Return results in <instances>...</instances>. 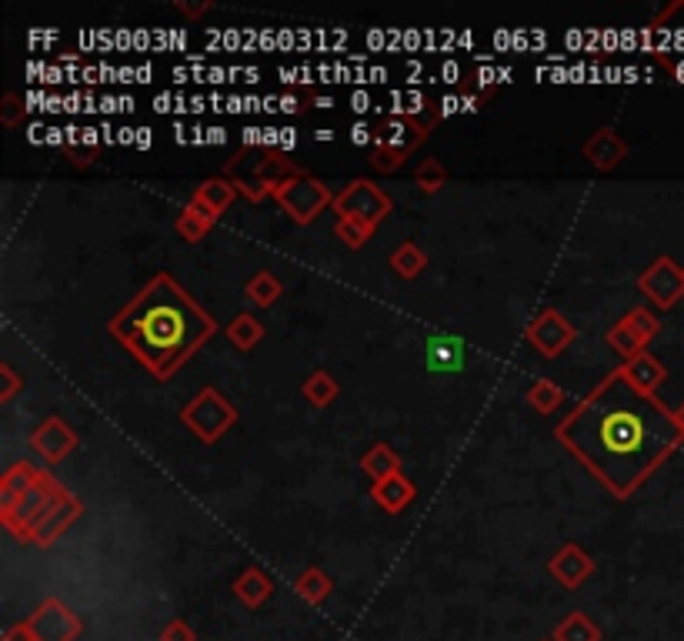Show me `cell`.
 Segmentation results:
<instances>
[{"label":"cell","instance_id":"cell-1","mask_svg":"<svg viewBox=\"0 0 684 641\" xmlns=\"http://www.w3.org/2000/svg\"><path fill=\"white\" fill-rule=\"evenodd\" d=\"M555 438L615 498H631L684 444L674 407L637 391L618 368L574 404Z\"/></svg>","mask_w":684,"mask_h":641},{"label":"cell","instance_id":"cell-2","mask_svg":"<svg viewBox=\"0 0 684 641\" xmlns=\"http://www.w3.org/2000/svg\"><path fill=\"white\" fill-rule=\"evenodd\" d=\"M107 331L157 381H170L217 335V320L161 271L114 317Z\"/></svg>","mask_w":684,"mask_h":641},{"label":"cell","instance_id":"cell-3","mask_svg":"<svg viewBox=\"0 0 684 641\" xmlns=\"http://www.w3.org/2000/svg\"><path fill=\"white\" fill-rule=\"evenodd\" d=\"M67 494L71 491L51 472H40V478L30 485V491H24L14 505L0 508V525H4L17 541H30L34 528L48 518Z\"/></svg>","mask_w":684,"mask_h":641},{"label":"cell","instance_id":"cell-4","mask_svg":"<svg viewBox=\"0 0 684 641\" xmlns=\"http://www.w3.org/2000/svg\"><path fill=\"white\" fill-rule=\"evenodd\" d=\"M642 48L651 54L677 84H684V0L668 4L645 30Z\"/></svg>","mask_w":684,"mask_h":641},{"label":"cell","instance_id":"cell-5","mask_svg":"<svg viewBox=\"0 0 684 641\" xmlns=\"http://www.w3.org/2000/svg\"><path fill=\"white\" fill-rule=\"evenodd\" d=\"M391 208H394V201L388 198V191L378 188L375 180H368V177H354L347 188H341L334 194V204H331V211L338 214V221L357 224L368 235L378 231L381 221L391 214Z\"/></svg>","mask_w":684,"mask_h":641},{"label":"cell","instance_id":"cell-6","mask_svg":"<svg viewBox=\"0 0 684 641\" xmlns=\"http://www.w3.org/2000/svg\"><path fill=\"white\" fill-rule=\"evenodd\" d=\"M431 134V124H425L421 117H391L378 127L375 137V151H371V164L381 174H394L401 171V164L418 151V144Z\"/></svg>","mask_w":684,"mask_h":641},{"label":"cell","instance_id":"cell-7","mask_svg":"<svg viewBox=\"0 0 684 641\" xmlns=\"http://www.w3.org/2000/svg\"><path fill=\"white\" fill-rule=\"evenodd\" d=\"M180 422L188 425V431L198 441L214 444V441H220L227 431L238 425V407L227 401L217 388H201L185 404V411H180Z\"/></svg>","mask_w":684,"mask_h":641},{"label":"cell","instance_id":"cell-8","mask_svg":"<svg viewBox=\"0 0 684 641\" xmlns=\"http://www.w3.org/2000/svg\"><path fill=\"white\" fill-rule=\"evenodd\" d=\"M274 201H278V208L297 227H307L317 214L334 204V194H331V188L325 185V180H317L311 174H301V177L284 180V185L274 191Z\"/></svg>","mask_w":684,"mask_h":641},{"label":"cell","instance_id":"cell-9","mask_svg":"<svg viewBox=\"0 0 684 641\" xmlns=\"http://www.w3.org/2000/svg\"><path fill=\"white\" fill-rule=\"evenodd\" d=\"M524 338H528V344H531L537 354H544V357H561V354L574 344L578 328L571 325V320H568L561 311H555V307H541V311L528 320Z\"/></svg>","mask_w":684,"mask_h":641},{"label":"cell","instance_id":"cell-10","mask_svg":"<svg viewBox=\"0 0 684 641\" xmlns=\"http://www.w3.org/2000/svg\"><path fill=\"white\" fill-rule=\"evenodd\" d=\"M637 291H642L655 307L671 311L684 298V267L668 254L655 257L642 271V278H637Z\"/></svg>","mask_w":684,"mask_h":641},{"label":"cell","instance_id":"cell-11","mask_svg":"<svg viewBox=\"0 0 684 641\" xmlns=\"http://www.w3.org/2000/svg\"><path fill=\"white\" fill-rule=\"evenodd\" d=\"M27 625H30L37 641H77L80 631H84V621L61 599L40 602L37 612L27 618Z\"/></svg>","mask_w":684,"mask_h":641},{"label":"cell","instance_id":"cell-12","mask_svg":"<svg viewBox=\"0 0 684 641\" xmlns=\"http://www.w3.org/2000/svg\"><path fill=\"white\" fill-rule=\"evenodd\" d=\"M30 448H34L48 465H61L64 457L77 448V431H74L61 415H51V418H43V422H40V428H34Z\"/></svg>","mask_w":684,"mask_h":641},{"label":"cell","instance_id":"cell-13","mask_svg":"<svg viewBox=\"0 0 684 641\" xmlns=\"http://www.w3.org/2000/svg\"><path fill=\"white\" fill-rule=\"evenodd\" d=\"M547 575H552L561 588L574 591L581 588L591 575H595V562H591V555L584 552L581 544L568 541L561 552L552 555V562H547Z\"/></svg>","mask_w":684,"mask_h":641},{"label":"cell","instance_id":"cell-14","mask_svg":"<svg viewBox=\"0 0 684 641\" xmlns=\"http://www.w3.org/2000/svg\"><path fill=\"white\" fill-rule=\"evenodd\" d=\"M628 141L615 130V127H598L595 134L587 137L581 154L587 158L591 167H598V171H615L624 158H628Z\"/></svg>","mask_w":684,"mask_h":641},{"label":"cell","instance_id":"cell-15","mask_svg":"<svg viewBox=\"0 0 684 641\" xmlns=\"http://www.w3.org/2000/svg\"><path fill=\"white\" fill-rule=\"evenodd\" d=\"M84 515V501L80 498H74V494H67L64 501H61V505L48 515V518H43L37 528H34V535H30V541L34 544H40V548H48V544H54L77 518Z\"/></svg>","mask_w":684,"mask_h":641},{"label":"cell","instance_id":"cell-16","mask_svg":"<svg viewBox=\"0 0 684 641\" xmlns=\"http://www.w3.org/2000/svg\"><path fill=\"white\" fill-rule=\"evenodd\" d=\"M618 372H621L637 391H645V394H658V388H661L664 378H668V368H664V364H661L651 351H642L637 357L624 361Z\"/></svg>","mask_w":684,"mask_h":641},{"label":"cell","instance_id":"cell-17","mask_svg":"<svg viewBox=\"0 0 684 641\" xmlns=\"http://www.w3.org/2000/svg\"><path fill=\"white\" fill-rule=\"evenodd\" d=\"M371 498L378 501V508H384L388 515H401L404 508H410V501L418 498V485L410 478H404V472H401L388 481L371 485Z\"/></svg>","mask_w":684,"mask_h":641},{"label":"cell","instance_id":"cell-18","mask_svg":"<svg viewBox=\"0 0 684 641\" xmlns=\"http://www.w3.org/2000/svg\"><path fill=\"white\" fill-rule=\"evenodd\" d=\"M235 198H238L235 180H227V177H207L204 185L194 191L191 204H194V208H201L207 217H214V221H217L227 208L235 204Z\"/></svg>","mask_w":684,"mask_h":641},{"label":"cell","instance_id":"cell-19","mask_svg":"<svg viewBox=\"0 0 684 641\" xmlns=\"http://www.w3.org/2000/svg\"><path fill=\"white\" fill-rule=\"evenodd\" d=\"M360 472L368 475L375 485L378 481H388V478L401 475V454L391 444L378 441V444H371L368 451L360 454Z\"/></svg>","mask_w":684,"mask_h":641},{"label":"cell","instance_id":"cell-20","mask_svg":"<svg viewBox=\"0 0 684 641\" xmlns=\"http://www.w3.org/2000/svg\"><path fill=\"white\" fill-rule=\"evenodd\" d=\"M425 357L434 372H454V368H461V361H465V341L454 335H434V338H428Z\"/></svg>","mask_w":684,"mask_h":641},{"label":"cell","instance_id":"cell-21","mask_svg":"<svg viewBox=\"0 0 684 641\" xmlns=\"http://www.w3.org/2000/svg\"><path fill=\"white\" fill-rule=\"evenodd\" d=\"M40 478V468L30 465V462H14L4 475H0V508L14 505V501L30 491V485Z\"/></svg>","mask_w":684,"mask_h":641},{"label":"cell","instance_id":"cell-22","mask_svg":"<svg viewBox=\"0 0 684 641\" xmlns=\"http://www.w3.org/2000/svg\"><path fill=\"white\" fill-rule=\"evenodd\" d=\"M235 594L238 602L248 605V608H261L270 594H274V581L261 571V568H244L235 581Z\"/></svg>","mask_w":684,"mask_h":641},{"label":"cell","instance_id":"cell-23","mask_svg":"<svg viewBox=\"0 0 684 641\" xmlns=\"http://www.w3.org/2000/svg\"><path fill=\"white\" fill-rule=\"evenodd\" d=\"M294 591L301 594V599L307 605H325L331 599V591H334V581L317 568V565H307L297 578H294Z\"/></svg>","mask_w":684,"mask_h":641},{"label":"cell","instance_id":"cell-24","mask_svg":"<svg viewBox=\"0 0 684 641\" xmlns=\"http://www.w3.org/2000/svg\"><path fill=\"white\" fill-rule=\"evenodd\" d=\"M254 180H264V185H270L274 191H278L284 180H291V177H301V174H307L304 167H297L294 161H284L281 154H267V158H261V161H254Z\"/></svg>","mask_w":684,"mask_h":641},{"label":"cell","instance_id":"cell-25","mask_svg":"<svg viewBox=\"0 0 684 641\" xmlns=\"http://www.w3.org/2000/svg\"><path fill=\"white\" fill-rule=\"evenodd\" d=\"M301 394L314 404V407H331L341 394V385L331 372H311L307 381L301 385Z\"/></svg>","mask_w":684,"mask_h":641},{"label":"cell","instance_id":"cell-26","mask_svg":"<svg viewBox=\"0 0 684 641\" xmlns=\"http://www.w3.org/2000/svg\"><path fill=\"white\" fill-rule=\"evenodd\" d=\"M391 267H394V274H397L401 281H415L418 274L428 267V254H425L421 244L407 241V244H401V248L391 254Z\"/></svg>","mask_w":684,"mask_h":641},{"label":"cell","instance_id":"cell-27","mask_svg":"<svg viewBox=\"0 0 684 641\" xmlns=\"http://www.w3.org/2000/svg\"><path fill=\"white\" fill-rule=\"evenodd\" d=\"M227 338H231V344L241 351H254L264 338V325L254 314H238L227 320Z\"/></svg>","mask_w":684,"mask_h":641},{"label":"cell","instance_id":"cell-28","mask_svg":"<svg viewBox=\"0 0 684 641\" xmlns=\"http://www.w3.org/2000/svg\"><path fill=\"white\" fill-rule=\"evenodd\" d=\"M244 294L254 307H270V304H278V298L284 294V285L274 278L270 271H257L254 278L244 285Z\"/></svg>","mask_w":684,"mask_h":641},{"label":"cell","instance_id":"cell-29","mask_svg":"<svg viewBox=\"0 0 684 641\" xmlns=\"http://www.w3.org/2000/svg\"><path fill=\"white\" fill-rule=\"evenodd\" d=\"M214 227V217H207L201 208H194V204H188L185 211L177 214V221H174V231L185 238L188 244H198V241H204V235Z\"/></svg>","mask_w":684,"mask_h":641},{"label":"cell","instance_id":"cell-30","mask_svg":"<svg viewBox=\"0 0 684 641\" xmlns=\"http://www.w3.org/2000/svg\"><path fill=\"white\" fill-rule=\"evenodd\" d=\"M555 641H601V628L591 621L584 612H571L558 628H555Z\"/></svg>","mask_w":684,"mask_h":641},{"label":"cell","instance_id":"cell-31","mask_svg":"<svg viewBox=\"0 0 684 641\" xmlns=\"http://www.w3.org/2000/svg\"><path fill=\"white\" fill-rule=\"evenodd\" d=\"M565 401V391L561 385H555L552 378H537L531 388H528V404L537 411V415H552V411H558Z\"/></svg>","mask_w":684,"mask_h":641},{"label":"cell","instance_id":"cell-32","mask_svg":"<svg viewBox=\"0 0 684 641\" xmlns=\"http://www.w3.org/2000/svg\"><path fill=\"white\" fill-rule=\"evenodd\" d=\"M624 325L637 335V341H642L645 348L658 338V331H661V320H658V314L655 311H648V307H631L624 317Z\"/></svg>","mask_w":684,"mask_h":641},{"label":"cell","instance_id":"cell-33","mask_svg":"<svg viewBox=\"0 0 684 641\" xmlns=\"http://www.w3.org/2000/svg\"><path fill=\"white\" fill-rule=\"evenodd\" d=\"M415 185H418L421 194H438V191L447 185V171H444V164H441L438 158L421 161L418 171H415Z\"/></svg>","mask_w":684,"mask_h":641},{"label":"cell","instance_id":"cell-34","mask_svg":"<svg viewBox=\"0 0 684 641\" xmlns=\"http://www.w3.org/2000/svg\"><path fill=\"white\" fill-rule=\"evenodd\" d=\"M605 341H608V348H611V351H618L624 361H631V357H637L642 351H648L642 341H637V335L624 325V320H618V325L605 335Z\"/></svg>","mask_w":684,"mask_h":641},{"label":"cell","instance_id":"cell-35","mask_svg":"<svg viewBox=\"0 0 684 641\" xmlns=\"http://www.w3.org/2000/svg\"><path fill=\"white\" fill-rule=\"evenodd\" d=\"M27 117V108L17 95H4V101H0V124L4 127H21V121Z\"/></svg>","mask_w":684,"mask_h":641},{"label":"cell","instance_id":"cell-36","mask_svg":"<svg viewBox=\"0 0 684 641\" xmlns=\"http://www.w3.org/2000/svg\"><path fill=\"white\" fill-rule=\"evenodd\" d=\"M24 388V378L11 368V364L4 361L0 364V404H8V401H14V394Z\"/></svg>","mask_w":684,"mask_h":641},{"label":"cell","instance_id":"cell-37","mask_svg":"<svg viewBox=\"0 0 684 641\" xmlns=\"http://www.w3.org/2000/svg\"><path fill=\"white\" fill-rule=\"evenodd\" d=\"M235 188H238V194H244L248 201H254V204H261L264 198H274V188L270 185H264V180H244V177H235Z\"/></svg>","mask_w":684,"mask_h":641},{"label":"cell","instance_id":"cell-38","mask_svg":"<svg viewBox=\"0 0 684 641\" xmlns=\"http://www.w3.org/2000/svg\"><path fill=\"white\" fill-rule=\"evenodd\" d=\"M161 641H198V634H194V628L185 618H170L161 628Z\"/></svg>","mask_w":684,"mask_h":641},{"label":"cell","instance_id":"cell-39","mask_svg":"<svg viewBox=\"0 0 684 641\" xmlns=\"http://www.w3.org/2000/svg\"><path fill=\"white\" fill-rule=\"evenodd\" d=\"M67 158H71L74 167H90V164H94V158H98V148H87V144L67 148Z\"/></svg>","mask_w":684,"mask_h":641},{"label":"cell","instance_id":"cell-40","mask_svg":"<svg viewBox=\"0 0 684 641\" xmlns=\"http://www.w3.org/2000/svg\"><path fill=\"white\" fill-rule=\"evenodd\" d=\"M4 641H37V638H34V631H30V625H27V621H17V625H11V628H8Z\"/></svg>","mask_w":684,"mask_h":641},{"label":"cell","instance_id":"cell-41","mask_svg":"<svg viewBox=\"0 0 684 641\" xmlns=\"http://www.w3.org/2000/svg\"><path fill=\"white\" fill-rule=\"evenodd\" d=\"M458 111H465V108H461V95H447V98L441 101V111H438V114L447 117V114H458Z\"/></svg>","mask_w":684,"mask_h":641},{"label":"cell","instance_id":"cell-42","mask_svg":"<svg viewBox=\"0 0 684 641\" xmlns=\"http://www.w3.org/2000/svg\"><path fill=\"white\" fill-rule=\"evenodd\" d=\"M351 141H354V144H368V141H371V127H368V124H354Z\"/></svg>","mask_w":684,"mask_h":641},{"label":"cell","instance_id":"cell-43","mask_svg":"<svg viewBox=\"0 0 684 641\" xmlns=\"http://www.w3.org/2000/svg\"><path fill=\"white\" fill-rule=\"evenodd\" d=\"M621 43V34L618 30H601V48H605V54H611V48H618Z\"/></svg>","mask_w":684,"mask_h":641},{"label":"cell","instance_id":"cell-44","mask_svg":"<svg viewBox=\"0 0 684 641\" xmlns=\"http://www.w3.org/2000/svg\"><path fill=\"white\" fill-rule=\"evenodd\" d=\"M244 144H248V148H254V144H264V130H257V127H248V130H244Z\"/></svg>","mask_w":684,"mask_h":641},{"label":"cell","instance_id":"cell-45","mask_svg":"<svg viewBox=\"0 0 684 641\" xmlns=\"http://www.w3.org/2000/svg\"><path fill=\"white\" fill-rule=\"evenodd\" d=\"M281 144V130L264 127V148H278Z\"/></svg>","mask_w":684,"mask_h":641},{"label":"cell","instance_id":"cell-46","mask_svg":"<svg viewBox=\"0 0 684 641\" xmlns=\"http://www.w3.org/2000/svg\"><path fill=\"white\" fill-rule=\"evenodd\" d=\"M294 144H297V134H294L291 127H284V130H281V151H291Z\"/></svg>","mask_w":684,"mask_h":641},{"label":"cell","instance_id":"cell-47","mask_svg":"<svg viewBox=\"0 0 684 641\" xmlns=\"http://www.w3.org/2000/svg\"><path fill=\"white\" fill-rule=\"evenodd\" d=\"M227 141V130L224 127H211L207 130V144H224Z\"/></svg>","mask_w":684,"mask_h":641},{"label":"cell","instance_id":"cell-48","mask_svg":"<svg viewBox=\"0 0 684 641\" xmlns=\"http://www.w3.org/2000/svg\"><path fill=\"white\" fill-rule=\"evenodd\" d=\"M134 144H137V148H141V151H144V148H151V130H148V127H141V130H137V137H134Z\"/></svg>","mask_w":684,"mask_h":641},{"label":"cell","instance_id":"cell-49","mask_svg":"<svg viewBox=\"0 0 684 641\" xmlns=\"http://www.w3.org/2000/svg\"><path fill=\"white\" fill-rule=\"evenodd\" d=\"M444 77H447V84H458L461 67H458V64H444Z\"/></svg>","mask_w":684,"mask_h":641},{"label":"cell","instance_id":"cell-50","mask_svg":"<svg viewBox=\"0 0 684 641\" xmlns=\"http://www.w3.org/2000/svg\"><path fill=\"white\" fill-rule=\"evenodd\" d=\"M177 11H180V14H188V17L194 21V17H201V14L207 11V4H201V8H188V4H177Z\"/></svg>","mask_w":684,"mask_h":641},{"label":"cell","instance_id":"cell-51","mask_svg":"<svg viewBox=\"0 0 684 641\" xmlns=\"http://www.w3.org/2000/svg\"><path fill=\"white\" fill-rule=\"evenodd\" d=\"M281 111L297 114V111H304V108H301V101H297V98H281Z\"/></svg>","mask_w":684,"mask_h":641},{"label":"cell","instance_id":"cell-52","mask_svg":"<svg viewBox=\"0 0 684 641\" xmlns=\"http://www.w3.org/2000/svg\"><path fill=\"white\" fill-rule=\"evenodd\" d=\"M121 137H117V141L121 144H134V137H137V130H130V127H124V130H117Z\"/></svg>","mask_w":684,"mask_h":641},{"label":"cell","instance_id":"cell-53","mask_svg":"<svg viewBox=\"0 0 684 641\" xmlns=\"http://www.w3.org/2000/svg\"><path fill=\"white\" fill-rule=\"evenodd\" d=\"M674 418H677V425H681V431H684V401L674 407Z\"/></svg>","mask_w":684,"mask_h":641},{"label":"cell","instance_id":"cell-54","mask_svg":"<svg viewBox=\"0 0 684 641\" xmlns=\"http://www.w3.org/2000/svg\"><path fill=\"white\" fill-rule=\"evenodd\" d=\"M368 43H371V48H381V34L371 30V34H368Z\"/></svg>","mask_w":684,"mask_h":641},{"label":"cell","instance_id":"cell-55","mask_svg":"<svg viewBox=\"0 0 684 641\" xmlns=\"http://www.w3.org/2000/svg\"><path fill=\"white\" fill-rule=\"evenodd\" d=\"M114 104H117L114 98H104V104H101V111H104V114H111V111H117Z\"/></svg>","mask_w":684,"mask_h":641},{"label":"cell","instance_id":"cell-56","mask_svg":"<svg viewBox=\"0 0 684 641\" xmlns=\"http://www.w3.org/2000/svg\"><path fill=\"white\" fill-rule=\"evenodd\" d=\"M314 137H317V141H331V137H334V130H317Z\"/></svg>","mask_w":684,"mask_h":641},{"label":"cell","instance_id":"cell-57","mask_svg":"<svg viewBox=\"0 0 684 641\" xmlns=\"http://www.w3.org/2000/svg\"><path fill=\"white\" fill-rule=\"evenodd\" d=\"M281 77H284V84H294V77H297V74H291L288 67H281Z\"/></svg>","mask_w":684,"mask_h":641},{"label":"cell","instance_id":"cell-58","mask_svg":"<svg viewBox=\"0 0 684 641\" xmlns=\"http://www.w3.org/2000/svg\"><path fill=\"white\" fill-rule=\"evenodd\" d=\"M547 641H555V638H547Z\"/></svg>","mask_w":684,"mask_h":641}]
</instances>
